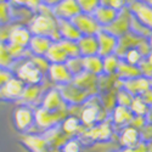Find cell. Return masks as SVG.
Wrapping results in <instances>:
<instances>
[{
    "instance_id": "obj_1",
    "label": "cell",
    "mask_w": 152,
    "mask_h": 152,
    "mask_svg": "<svg viewBox=\"0 0 152 152\" xmlns=\"http://www.w3.org/2000/svg\"><path fill=\"white\" fill-rule=\"evenodd\" d=\"M28 29L32 35L48 37L53 42H61L62 38L57 29V18L53 14V7L42 4L35 15L28 23Z\"/></svg>"
},
{
    "instance_id": "obj_2",
    "label": "cell",
    "mask_w": 152,
    "mask_h": 152,
    "mask_svg": "<svg viewBox=\"0 0 152 152\" xmlns=\"http://www.w3.org/2000/svg\"><path fill=\"white\" fill-rule=\"evenodd\" d=\"M12 69H15L14 71L15 77L18 78L20 80H22L26 85L42 84V82L44 79V74L33 65V62L29 60V57L16 61Z\"/></svg>"
},
{
    "instance_id": "obj_3",
    "label": "cell",
    "mask_w": 152,
    "mask_h": 152,
    "mask_svg": "<svg viewBox=\"0 0 152 152\" xmlns=\"http://www.w3.org/2000/svg\"><path fill=\"white\" fill-rule=\"evenodd\" d=\"M67 111L68 106H65L57 111H48L43 107H38L34 111V118H35V125L42 129L50 130L58 123H62L67 118Z\"/></svg>"
},
{
    "instance_id": "obj_4",
    "label": "cell",
    "mask_w": 152,
    "mask_h": 152,
    "mask_svg": "<svg viewBox=\"0 0 152 152\" xmlns=\"http://www.w3.org/2000/svg\"><path fill=\"white\" fill-rule=\"evenodd\" d=\"M132 18H133V15H132L130 10L128 9V6H125L123 10H121L118 12V16L116 17V20L113 21L108 27H106L104 29L106 32H108L110 34H112L113 37L121 38L128 32H130Z\"/></svg>"
},
{
    "instance_id": "obj_5",
    "label": "cell",
    "mask_w": 152,
    "mask_h": 152,
    "mask_svg": "<svg viewBox=\"0 0 152 152\" xmlns=\"http://www.w3.org/2000/svg\"><path fill=\"white\" fill-rule=\"evenodd\" d=\"M57 89L60 90L63 101H65L67 105L79 106V105L85 104L86 100L89 97H91V95L89 93H86V91L79 89V88L75 86L73 83L57 86Z\"/></svg>"
},
{
    "instance_id": "obj_6",
    "label": "cell",
    "mask_w": 152,
    "mask_h": 152,
    "mask_svg": "<svg viewBox=\"0 0 152 152\" xmlns=\"http://www.w3.org/2000/svg\"><path fill=\"white\" fill-rule=\"evenodd\" d=\"M126 6L139 22L152 31V7L145 0H129Z\"/></svg>"
},
{
    "instance_id": "obj_7",
    "label": "cell",
    "mask_w": 152,
    "mask_h": 152,
    "mask_svg": "<svg viewBox=\"0 0 152 152\" xmlns=\"http://www.w3.org/2000/svg\"><path fill=\"white\" fill-rule=\"evenodd\" d=\"M14 123L18 132L28 133V130L35 124L34 111L28 105H20L14 112Z\"/></svg>"
},
{
    "instance_id": "obj_8",
    "label": "cell",
    "mask_w": 152,
    "mask_h": 152,
    "mask_svg": "<svg viewBox=\"0 0 152 152\" xmlns=\"http://www.w3.org/2000/svg\"><path fill=\"white\" fill-rule=\"evenodd\" d=\"M80 12L82 11L77 0H61L58 4L53 6V14L57 20L72 21Z\"/></svg>"
},
{
    "instance_id": "obj_9",
    "label": "cell",
    "mask_w": 152,
    "mask_h": 152,
    "mask_svg": "<svg viewBox=\"0 0 152 152\" xmlns=\"http://www.w3.org/2000/svg\"><path fill=\"white\" fill-rule=\"evenodd\" d=\"M72 22L82 33V35H96L102 29L93 15L84 14V12H80L78 16H75Z\"/></svg>"
},
{
    "instance_id": "obj_10",
    "label": "cell",
    "mask_w": 152,
    "mask_h": 152,
    "mask_svg": "<svg viewBox=\"0 0 152 152\" xmlns=\"http://www.w3.org/2000/svg\"><path fill=\"white\" fill-rule=\"evenodd\" d=\"M48 77L50 82H53L57 86L69 84L73 80V75L71 74L65 63H53V65H50V68L48 71Z\"/></svg>"
},
{
    "instance_id": "obj_11",
    "label": "cell",
    "mask_w": 152,
    "mask_h": 152,
    "mask_svg": "<svg viewBox=\"0 0 152 152\" xmlns=\"http://www.w3.org/2000/svg\"><path fill=\"white\" fill-rule=\"evenodd\" d=\"M24 88H26V84L22 80H20L16 77L11 78L1 89H0V99L9 100V101L20 100L24 91Z\"/></svg>"
},
{
    "instance_id": "obj_12",
    "label": "cell",
    "mask_w": 152,
    "mask_h": 152,
    "mask_svg": "<svg viewBox=\"0 0 152 152\" xmlns=\"http://www.w3.org/2000/svg\"><path fill=\"white\" fill-rule=\"evenodd\" d=\"M72 83L78 86L79 89L89 93L91 96L96 95L97 90H99V77L95 74H91L89 72H82L80 74L73 77Z\"/></svg>"
},
{
    "instance_id": "obj_13",
    "label": "cell",
    "mask_w": 152,
    "mask_h": 152,
    "mask_svg": "<svg viewBox=\"0 0 152 152\" xmlns=\"http://www.w3.org/2000/svg\"><path fill=\"white\" fill-rule=\"evenodd\" d=\"M96 39L99 43V56L106 57L108 55H112L116 53L117 44H118V38L113 37L105 29H101L96 34Z\"/></svg>"
},
{
    "instance_id": "obj_14",
    "label": "cell",
    "mask_w": 152,
    "mask_h": 152,
    "mask_svg": "<svg viewBox=\"0 0 152 152\" xmlns=\"http://www.w3.org/2000/svg\"><path fill=\"white\" fill-rule=\"evenodd\" d=\"M31 39H32V33L29 32L28 27L24 26V24L14 22V26H12V29L10 32L7 43H12V44H16L23 48H28Z\"/></svg>"
},
{
    "instance_id": "obj_15",
    "label": "cell",
    "mask_w": 152,
    "mask_h": 152,
    "mask_svg": "<svg viewBox=\"0 0 152 152\" xmlns=\"http://www.w3.org/2000/svg\"><path fill=\"white\" fill-rule=\"evenodd\" d=\"M142 39H145V38H140L132 32H128L123 37L118 38V44H117V49H116L115 54L122 60L124 57V55L128 53L130 49H136Z\"/></svg>"
},
{
    "instance_id": "obj_16",
    "label": "cell",
    "mask_w": 152,
    "mask_h": 152,
    "mask_svg": "<svg viewBox=\"0 0 152 152\" xmlns=\"http://www.w3.org/2000/svg\"><path fill=\"white\" fill-rule=\"evenodd\" d=\"M122 88L125 89L128 93H130L133 96H140L146 90H148L150 88H152V85H151L150 79L140 75V77H137V78H133L129 80H123Z\"/></svg>"
},
{
    "instance_id": "obj_17",
    "label": "cell",
    "mask_w": 152,
    "mask_h": 152,
    "mask_svg": "<svg viewBox=\"0 0 152 152\" xmlns=\"http://www.w3.org/2000/svg\"><path fill=\"white\" fill-rule=\"evenodd\" d=\"M133 118H134V115L130 111V108H128V107L116 106L115 110L111 112V123H112V125H115V126L121 128V129L130 125Z\"/></svg>"
},
{
    "instance_id": "obj_18",
    "label": "cell",
    "mask_w": 152,
    "mask_h": 152,
    "mask_svg": "<svg viewBox=\"0 0 152 152\" xmlns=\"http://www.w3.org/2000/svg\"><path fill=\"white\" fill-rule=\"evenodd\" d=\"M65 106H67V104L63 101L62 95L57 88L56 89H50L44 95V97L42 100V105H40V107H43L48 111H57Z\"/></svg>"
},
{
    "instance_id": "obj_19",
    "label": "cell",
    "mask_w": 152,
    "mask_h": 152,
    "mask_svg": "<svg viewBox=\"0 0 152 152\" xmlns=\"http://www.w3.org/2000/svg\"><path fill=\"white\" fill-rule=\"evenodd\" d=\"M113 128L111 122H100L95 125H93L89 132H85V136H90L93 140H100V141H107L110 140V137L112 136Z\"/></svg>"
},
{
    "instance_id": "obj_20",
    "label": "cell",
    "mask_w": 152,
    "mask_h": 152,
    "mask_svg": "<svg viewBox=\"0 0 152 152\" xmlns=\"http://www.w3.org/2000/svg\"><path fill=\"white\" fill-rule=\"evenodd\" d=\"M57 29L62 39L65 40H72L78 42L83 37L82 33L78 31V28L74 26L72 21L67 20H57Z\"/></svg>"
},
{
    "instance_id": "obj_21",
    "label": "cell",
    "mask_w": 152,
    "mask_h": 152,
    "mask_svg": "<svg viewBox=\"0 0 152 152\" xmlns=\"http://www.w3.org/2000/svg\"><path fill=\"white\" fill-rule=\"evenodd\" d=\"M141 141L140 132L133 128L132 125H128L125 128L121 129L119 133V144L123 148H132Z\"/></svg>"
},
{
    "instance_id": "obj_22",
    "label": "cell",
    "mask_w": 152,
    "mask_h": 152,
    "mask_svg": "<svg viewBox=\"0 0 152 152\" xmlns=\"http://www.w3.org/2000/svg\"><path fill=\"white\" fill-rule=\"evenodd\" d=\"M54 42L48 37H40V35H32V39L28 45L29 53L34 56H45L49 48L51 46Z\"/></svg>"
},
{
    "instance_id": "obj_23",
    "label": "cell",
    "mask_w": 152,
    "mask_h": 152,
    "mask_svg": "<svg viewBox=\"0 0 152 152\" xmlns=\"http://www.w3.org/2000/svg\"><path fill=\"white\" fill-rule=\"evenodd\" d=\"M118 12L117 10L112 9V7H108V6H99L96 9V11L93 14V16L95 17L96 22L100 24L101 28H106L108 27L110 24L116 20V17L118 16Z\"/></svg>"
},
{
    "instance_id": "obj_24",
    "label": "cell",
    "mask_w": 152,
    "mask_h": 152,
    "mask_svg": "<svg viewBox=\"0 0 152 152\" xmlns=\"http://www.w3.org/2000/svg\"><path fill=\"white\" fill-rule=\"evenodd\" d=\"M77 43L82 57L99 55V43L96 35H83Z\"/></svg>"
},
{
    "instance_id": "obj_25",
    "label": "cell",
    "mask_w": 152,
    "mask_h": 152,
    "mask_svg": "<svg viewBox=\"0 0 152 152\" xmlns=\"http://www.w3.org/2000/svg\"><path fill=\"white\" fill-rule=\"evenodd\" d=\"M116 75L121 80H129V79H133V78L140 77L141 72H140L139 66H133V65H130V63L125 62L124 60H121Z\"/></svg>"
},
{
    "instance_id": "obj_26",
    "label": "cell",
    "mask_w": 152,
    "mask_h": 152,
    "mask_svg": "<svg viewBox=\"0 0 152 152\" xmlns=\"http://www.w3.org/2000/svg\"><path fill=\"white\" fill-rule=\"evenodd\" d=\"M45 57L51 65L53 63H66V61L68 60V56L63 50L62 45L60 44V42H54L51 44L48 53L45 54Z\"/></svg>"
},
{
    "instance_id": "obj_27",
    "label": "cell",
    "mask_w": 152,
    "mask_h": 152,
    "mask_svg": "<svg viewBox=\"0 0 152 152\" xmlns=\"http://www.w3.org/2000/svg\"><path fill=\"white\" fill-rule=\"evenodd\" d=\"M83 66H84V71L85 72L95 74V75H97V77H100V75L104 74L102 57L99 56V55L83 57Z\"/></svg>"
},
{
    "instance_id": "obj_28",
    "label": "cell",
    "mask_w": 152,
    "mask_h": 152,
    "mask_svg": "<svg viewBox=\"0 0 152 152\" xmlns=\"http://www.w3.org/2000/svg\"><path fill=\"white\" fill-rule=\"evenodd\" d=\"M23 142L27 147L33 150V152H43L44 148L48 146V140L35 134H26L23 136Z\"/></svg>"
},
{
    "instance_id": "obj_29",
    "label": "cell",
    "mask_w": 152,
    "mask_h": 152,
    "mask_svg": "<svg viewBox=\"0 0 152 152\" xmlns=\"http://www.w3.org/2000/svg\"><path fill=\"white\" fill-rule=\"evenodd\" d=\"M43 91V86L42 84H37V85H26L24 91L22 94V97L20 99L22 101V105H29L33 104L34 101L40 96Z\"/></svg>"
},
{
    "instance_id": "obj_30",
    "label": "cell",
    "mask_w": 152,
    "mask_h": 152,
    "mask_svg": "<svg viewBox=\"0 0 152 152\" xmlns=\"http://www.w3.org/2000/svg\"><path fill=\"white\" fill-rule=\"evenodd\" d=\"M16 61L14 60L7 50V43H0V68L12 69Z\"/></svg>"
},
{
    "instance_id": "obj_31",
    "label": "cell",
    "mask_w": 152,
    "mask_h": 152,
    "mask_svg": "<svg viewBox=\"0 0 152 152\" xmlns=\"http://www.w3.org/2000/svg\"><path fill=\"white\" fill-rule=\"evenodd\" d=\"M102 62H104V74L112 75L117 73L121 58L116 54H112L106 57H102Z\"/></svg>"
},
{
    "instance_id": "obj_32",
    "label": "cell",
    "mask_w": 152,
    "mask_h": 152,
    "mask_svg": "<svg viewBox=\"0 0 152 152\" xmlns=\"http://www.w3.org/2000/svg\"><path fill=\"white\" fill-rule=\"evenodd\" d=\"M80 119L75 116H67V118L61 123L62 132L65 134H74L80 128Z\"/></svg>"
},
{
    "instance_id": "obj_33",
    "label": "cell",
    "mask_w": 152,
    "mask_h": 152,
    "mask_svg": "<svg viewBox=\"0 0 152 152\" xmlns=\"http://www.w3.org/2000/svg\"><path fill=\"white\" fill-rule=\"evenodd\" d=\"M129 108L133 112L134 116H142V117H145L147 115L150 107L144 102V100L140 96H134L133 102H132Z\"/></svg>"
},
{
    "instance_id": "obj_34",
    "label": "cell",
    "mask_w": 152,
    "mask_h": 152,
    "mask_svg": "<svg viewBox=\"0 0 152 152\" xmlns=\"http://www.w3.org/2000/svg\"><path fill=\"white\" fill-rule=\"evenodd\" d=\"M66 67L68 68V71L71 72V74L73 77L80 74L82 72H84V66H83V57H71L66 61Z\"/></svg>"
},
{
    "instance_id": "obj_35",
    "label": "cell",
    "mask_w": 152,
    "mask_h": 152,
    "mask_svg": "<svg viewBox=\"0 0 152 152\" xmlns=\"http://www.w3.org/2000/svg\"><path fill=\"white\" fill-rule=\"evenodd\" d=\"M130 32L134 33V34H136L137 37H140V38H145V39H147L152 31L148 29L147 27H145L142 23H140V22H139V21L133 16L132 23H130Z\"/></svg>"
},
{
    "instance_id": "obj_36",
    "label": "cell",
    "mask_w": 152,
    "mask_h": 152,
    "mask_svg": "<svg viewBox=\"0 0 152 152\" xmlns=\"http://www.w3.org/2000/svg\"><path fill=\"white\" fill-rule=\"evenodd\" d=\"M60 44L62 45L63 50L66 51L68 58L71 57H79L80 56V51H79V46L77 42H72V40H65L62 39L60 42Z\"/></svg>"
},
{
    "instance_id": "obj_37",
    "label": "cell",
    "mask_w": 152,
    "mask_h": 152,
    "mask_svg": "<svg viewBox=\"0 0 152 152\" xmlns=\"http://www.w3.org/2000/svg\"><path fill=\"white\" fill-rule=\"evenodd\" d=\"M9 3L12 6L16 7H24V9H29L32 11H37L43 3L42 0H9Z\"/></svg>"
},
{
    "instance_id": "obj_38",
    "label": "cell",
    "mask_w": 152,
    "mask_h": 152,
    "mask_svg": "<svg viewBox=\"0 0 152 152\" xmlns=\"http://www.w3.org/2000/svg\"><path fill=\"white\" fill-rule=\"evenodd\" d=\"M77 3L80 7V11L89 15H93L96 9L100 6L99 0H77Z\"/></svg>"
},
{
    "instance_id": "obj_39",
    "label": "cell",
    "mask_w": 152,
    "mask_h": 152,
    "mask_svg": "<svg viewBox=\"0 0 152 152\" xmlns=\"http://www.w3.org/2000/svg\"><path fill=\"white\" fill-rule=\"evenodd\" d=\"M134 96L128 93L125 89L121 88L117 90V106H123V107H130L132 102H133Z\"/></svg>"
},
{
    "instance_id": "obj_40",
    "label": "cell",
    "mask_w": 152,
    "mask_h": 152,
    "mask_svg": "<svg viewBox=\"0 0 152 152\" xmlns=\"http://www.w3.org/2000/svg\"><path fill=\"white\" fill-rule=\"evenodd\" d=\"M29 60L33 62V65L39 69L43 74H48V71H49V68H50V63L49 61H48V58L45 57V56H34V55H31L29 56Z\"/></svg>"
},
{
    "instance_id": "obj_41",
    "label": "cell",
    "mask_w": 152,
    "mask_h": 152,
    "mask_svg": "<svg viewBox=\"0 0 152 152\" xmlns=\"http://www.w3.org/2000/svg\"><path fill=\"white\" fill-rule=\"evenodd\" d=\"M11 22V4L9 1L0 3V24H9Z\"/></svg>"
},
{
    "instance_id": "obj_42",
    "label": "cell",
    "mask_w": 152,
    "mask_h": 152,
    "mask_svg": "<svg viewBox=\"0 0 152 152\" xmlns=\"http://www.w3.org/2000/svg\"><path fill=\"white\" fill-rule=\"evenodd\" d=\"M142 58L144 57L141 56L140 53H139L137 49H130L129 51L124 55V57L122 60H124L125 62L130 63V65H133V66H139V63L141 62Z\"/></svg>"
},
{
    "instance_id": "obj_43",
    "label": "cell",
    "mask_w": 152,
    "mask_h": 152,
    "mask_svg": "<svg viewBox=\"0 0 152 152\" xmlns=\"http://www.w3.org/2000/svg\"><path fill=\"white\" fill-rule=\"evenodd\" d=\"M61 152H80V142L77 139H71L61 146Z\"/></svg>"
},
{
    "instance_id": "obj_44",
    "label": "cell",
    "mask_w": 152,
    "mask_h": 152,
    "mask_svg": "<svg viewBox=\"0 0 152 152\" xmlns=\"http://www.w3.org/2000/svg\"><path fill=\"white\" fill-rule=\"evenodd\" d=\"M14 26V22H11L9 24H0V43H7L10 32Z\"/></svg>"
},
{
    "instance_id": "obj_45",
    "label": "cell",
    "mask_w": 152,
    "mask_h": 152,
    "mask_svg": "<svg viewBox=\"0 0 152 152\" xmlns=\"http://www.w3.org/2000/svg\"><path fill=\"white\" fill-rule=\"evenodd\" d=\"M140 137H141V141L146 144L152 141V124L151 123H147L140 130Z\"/></svg>"
},
{
    "instance_id": "obj_46",
    "label": "cell",
    "mask_w": 152,
    "mask_h": 152,
    "mask_svg": "<svg viewBox=\"0 0 152 152\" xmlns=\"http://www.w3.org/2000/svg\"><path fill=\"white\" fill-rule=\"evenodd\" d=\"M137 50H139V53L141 54V56L145 58V57H147L150 54H151V51H152V49H151V46H150V44H148V40L147 39H142L141 40V43L137 45V48H136Z\"/></svg>"
},
{
    "instance_id": "obj_47",
    "label": "cell",
    "mask_w": 152,
    "mask_h": 152,
    "mask_svg": "<svg viewBox=\"0 0 152 152\" xmlns=\"http://www.w3.org/2000/svg\"><path fill=\"white\" fill-rule=\"evenodd\" d=\"M15 75L10 69H4V68H0V89L11 79L14 78Z\"/></svg>"
},
{
    "instance_id": "obj_48",
    "label": "cell",
    "mask_w": 152,
    "mask_h": 152,
    "mask_svg": "<svg viewBox=\"0 0 152 152\" xmlns=\"http://www.w3.org/2000/svg\"><path fill=\"white\" fill-rule=\"evenodd\" d=\"M147 124V121H146V117H142V116H134L130 125L133 126V128L137 129L139 132H140L144 126Z\"/></svg>"
},
{
    "instance_id": "obj_49",
    "label": "cell",
    "mask_w": 152,
    "mask_h": 152,
    "mask_svg": "<svg viewBox=\"0 0 152 152\" xmlns=\"http://www.w3.org/2000/svg\"><path fill=\"white\" fill-rule=\"evenodd\" d=\"M140 97L144 100V102H145L148 107H152V88H150V89L146 90L142 95H140Z\"/></svg>"
},
{
    "instance_id": "obj_50",
    "label": "cell",
    "mask_w": 152,
    "mask_h": 152,
    "mask_svg": "<svg viewBox=\"0 0 152 152\" xmlns=\"http://www.w3.org/2000/svg\"><path fill=\"white\" fill-rule=\"evenodd\" d=\"M60 1H61V0H42V3H43V4H45V5L50 6V7L55 6V5L58 4Z\"/></svg>"
},
{
    "instance_id": "obj_51",
    "label": "cell",
    "mask_w": 152,
    "mask_h": 152,
    "mask_svg": "<svg viewBox=\"0 0 152 152\" xmlns=\"http://www.w3.org/2000/svg\"><path fill=\"white\" fill-rule=\"evenodd\" d=\"M145 117H146L147 123H151V124H152V107L148 108V112H147V115H146Z\"/></svg>"
},
{
    "instance_id": "obj_52",
    "label": "cell",
    "mask_w": 152,
    "mask_h": 152,
    "mask_svg": "<svg viewBox=\"0 0 152 152\" xmlns=\"http://www.w3.org/2000/svg\"><path fill=\"white\" fill-rule=\"evenodd\" d=\"M147 40H148V44H150V46H151V49H152V32H151L150 37L147 38Z\"/></svg>"
},
{
    "instance_id": "obj_53",
    "label": "cell",
    "mask_w": 152,
    "mask_h": 152,
    "mask_svg": "<svg viewBox=\"0 0 152 152\" xmlns=\"http://www.w3.org/2000/svg\"><path fill=\"white\" fill-rule=\"evenodd\" d=\"M147 148H148V152H152V141L147 144Z\"/></svg>"
},
{
    "instance_id": "obj_54",
    "label": "cell",
    "mask_w": 152,
    "mask_h": 152,
    "mask_svg": "<svg viewBox=\"0 0 152 152\" xmlns=\"http://www.w3.org/2000/svg\"><path fill=\"white\" fill-rule=\"evenodd\" d=\"M145 1H146V3H147V4H148L151 7H152V0H145Z\"/></svg>"
},
{
    "instance_id": "obj_55",
    "label": "cell",
    "mask_w": 152,
    "mask_h": 152,
    "mask_svg": "<svg viewBox=\"0 0 152 152\" xmlns=\"http://www.w3.org/2000/svg\"><path fill=\"white\" fill-rule=\"evenodd\" d=\"M4 1H9V0H0V3H4Z\"/></svg>"
},
{
    "instance_id": "obj_56",
    "label": "cell",
    "mask_w": 152,
    "mask_h": 152,
    "mask_svg": "<svg viewBox=\"0 0 152 152\" xmlns=\"http://www.w3.org/2000/svg\"><path fill=\"white\" fill-rule=\"evenodd\" d=\"M151 85H152V80H151Z\"/></svg>"
},
{
    "instance_id": "obj_57",
    "label": "cell",
    "mask_w": 152,
    "mask_h": 152,
    "mask_svg": "<svg viewBox=\"0 0 152 152\" xmlns=\"http://www.w3.org/2000/svg\"><path fill=\"white\" fill-rule=\"evenodd\" d=\"M126 1H129V0H126Z\"/></svg>"
}]
</instances>
